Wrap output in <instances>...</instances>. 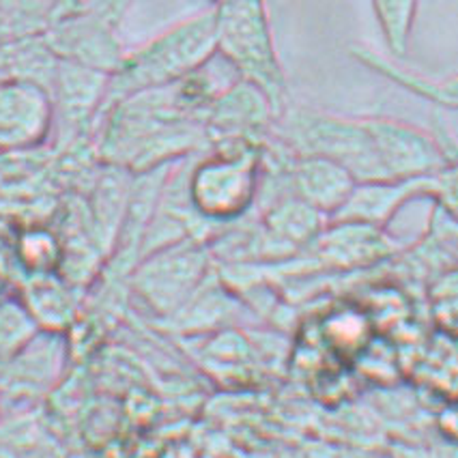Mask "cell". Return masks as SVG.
Here are the masks:
<instances>
[{
  "label": "cell",
  "instance_id": "6da1fadb",
  "mask_svg": "<svg viewBox=\"0 0 458 458\" xmlns=\"http://www.w3.org/2000/svg\"><path fill=\"white\" fill-rule=\"evenodd\" d=\"M217 55L216 7L168 26L147 44L125 52L110 73L106 99H127L179 82Z\"/></svg>",
  "mask_w": 458,
  "mask_h": 458
},
{
  "label": "cell",
  "instance_id": "7a4b0ae2",
  "mask_svg": "<svg viewBox=\"0 0 458 458\" xmlns=\"http://www.w3.org/2000/svg\"><path fill=\"white\" fill-rule=\"evenodd\" d=\"M216 7L217 55L237 76L267 95L276 114L286 108V73L282 67L265 0H220Z\"/></svg>",
  "mask_w": 458,
  "mask_h": 458
},
{
  "label": "cell",
  "instance_id": "3957f363",
  "mask_svg": "<svg viewBox=\"0 0 458 458\" xmlns=\"http://www.w3.org/2000/svg\"><path fill=\"white\" fill-rule=\"evenodd\" d=\"M284 140L297 156H321L343 164L358 181L387 179L366 116L284 108L278 114Z\"/></svg>",
  "mask_w": 458,
  "mask_h": 458
},
{
  "label": "cell",
  "instance_id": "277c9868",
  "mask_svg": "<svg viewBox=\"0 0 458 458\" xmlns=\"http://www.w3.org/2000/svg\"><path fill=\"white\" fill-rule=\"evenodd\" d=\"M263 151L254 142H228L191 170L188 194L196 211L207 220H237L260 191Z\"/></svg>",
  "mask_w": 458,
  "mask_h": 458
},
{
  "label": "cell",
  "instance_id": "5b68a950",
  "mask_svg": "<svg viewBox=\"0 0 458 458\" xmlns=\"http://www.w3.org/2000/svg\"><path fill=\"white\" fill-rule=\"evenodd\" d=\"M134 0H80L72 13L56 18L46 30V47L61 61L110 73L125 50L116 29Z\"/></svg>",
  "mask_w": 458,
  "mask_h": 458
},
{
  "label": "cell",
  "instance_id": "8992f818",
  "mask_svg": "<svg viewBox=\"0 0 458 458\" xmlns=\"http://www.w3.org/2000/svg\"><path fill=\"white\" fill-rule=\"evenodd\" d=\"M366 121L387 179L430 177L445 164V153L435 131L430 134L392 116L369 114Z\"/></svg>",
  "mask_w": 458,
  "mask_h": 458
},
{
  "label": "cell",
  "instance_id": "52a82bcc",
  "mask_svg": "<svg viewBox=\"0 0 458 458\" xmlns=\"http://www.w3.org/2000/svg\"><path fill=\"white\" fill-rule=\"evenodd\" d=\"M55 119L50 93L29 78L0 82V147L26 148L41 142Z\"/></svg>",
  "mask_w": 458,
  "mask_h": 458
},
{
  "label": "cell",
  "instance_id": "ba28073f",
  "mask_svg": "<svg viewBox=\"0 0 458 458\" xmlns=\"http://www.w3.org/2000/svg\"><path fill=\"white\" fill-rule=\"evenodd\" d=\"M433 190V174L415 179H379V181H358L332 220H351L386 226L404 205L415 199H430Z\"/></svg>",
  "mask_w": 458,
  "mask_h": 458
},
{
  "label": "cell",
  "instance_id": "9c48e42d",
  "mask_svg": "<svg viewBox=\"0 0 458 458\" xmlns=\"http://www.w3.org/2000/svg\"><path fill=\"white\" fill-rule=\"evenodd\" d=\"M312 246H317L318 254L329 263L340 267H366L401 252V243L386 226L351 220H329Z\"/></svg>",
  "mask_w": 458,
  "mask_h": 458
},
{
  "label": "cell",
  "instance_id": "30bf717a",
  "mask_svg": "<svg viewBox=\"0 0 458 458\" xmlns=\"http://www.w3.org/2000/svg\"><path fill=\"white\" fill-rule=\"evenodd\" d=\"M291 194L300 196L308 205L332 220L349 200L358 179L343 164L321 156H297L286 170Z\"/></svg>",
  "mask_w": 458,
  "mask_h": 458
},
{
  "label": "cell",
  "instance_id": "8fae6325",
  "mask_svg": "<svg viewBox=\"0 0 458 458\" xmlns=\"http://www.w3.org/2000/svg\"><path fill=\"white\" fill-rule=\"evenodd\" d=\"M329 224V217L301 200L286 194L269 207L263 217V235L276 246L297 250L312 246Z\"/></svg>",
  "mask_w": 458,
  "mask_h": 458
},
{
  "label": "cell",
  "instance_id": "7c38bea8",
  "mask_svg": "<svg viewBox=\"0 0 458 458\" xmlns=\"http://www.w3.org/2000/svg\"><path fill=\"white\" fill-rule=\"evenodd\" d=\"M351 55L358 58L361 65L372 69L383 78L392 80V82L401 84L409 93L433 101L437 106H444V108L458 110V73H452V76L441 80L422 76V73H415L411 69L403 67V63L394 61L390 56H381L379 52H372L370 47L364 46H353Z\"/></svg>",
  "mask_w": 458,
  "mask_h": 458
},
{
  "label": "cell",
  "instance_id": "4fadbf2b",
  "mask_svg": "<svg viewBox=\"0 0 458 458\" xmlns=\"http://www.w3.org/2000/svg\"><path fill=\"white\" fill-rule=\"evenodd\" d=\"M390 58L401 63L409 55L420 0H370Z\"/></svg>",
  "mask_w": 458,
  "mask_h": 458
},
{
  "label": "cell",
  "instance_id": "5bb4252c",
  "mask_svg": "<svg viewBox=\"0 0 458 458\" xmlns=\"http://www.w3.org/2000/svg\"><path fill=\"white\" fill-rule=\"evenodd\" d=\"M55 20L52 0H0V39L46 35Z\"/></svg>",
  "mask_w": 458,
  "mask_h": 458
},
{
  "label": "cell",
  "instance_id": "9a60e30c",
  "mask_svg": "<svg viewBox=\"0 0 458 458\" xmlns=\"http://www.w3.org/2000/svg\"><path fill=\"white\" fill-rule=\"evenodd\" d=\"M437 140L445 153V164L433 174L430 200L458 220V140L437 127Z\"/></svg>",
  "mask_w": 458,
  "mask_h": 458
},
{
  "label": "cell",
  "instance_id": "2e32d148",
  "mask_svg": "<svg viewBox=\"0 0 458 458\" xmlns=\"http://www.w3.org/2000/svg\"><path fill=\"white\" fill-rule=\"evenodd\" d=\"M35 317L18 301H0V360H12L30 343Z\"/></svg>",
  "mask_w": 458,
  "mask_h": 458
},
{
  "label": "cell",
  "instance_id": "e0dca14e",
  "mask_svg": "<svg viewBox=\"0 0 458 458\" xmlns=\"http://www.w3.org/2000/svg\"><path fill=\"white\" fill-rule=\"evenodd\" d=\"M430 312L439 332L458 340V265L437 278L430 289Z\"/></svg>",
  "mask_w": 458,
  "mask_h": 458
},
{
  "label": "cell",
  "instance_id": "ac0fdd59",
  "mask_svg": "<svg viewBox=\"0 0 458 458\" xmlns=\"http://www.w3.org/2000/svg\"><path fill=\"white\" fill-rule=\"evenodd\" d=\"M20 259L30 271L46 274L58 263V246L55 237L44 231L26 233L20 239Z\"/></svg>",
  "mask_w": 458,
  "mask_h": 458
},
{
  "label": "cell",
  "instance_id": "d6986e66",
  "mask_svg": "<svg viewBox=\"0 0 458 458\" xmlns=\"http://www.w3.org/2000/svg\"><path fill=\"white\" fill-rule=\"evenodd\" d=\"M441 428L447 437L458 441V404H452V409L441 415Z\"/></svg>",
  "mask_w": 458,
  "mask_h": 458
},
{
  "label": "cell",
  "instance_id": "ffe728a7",
  "mask_svg": "<svg viewBox=\"0 0 458 458\" xmlns=\"http://www.w3.org/2000/svg\"><path fill=\"white\" fill-rule=\"evenodd\" d=\"M52 3H55V20H56V18H63V15L72 13L73 9L78 7L80 0H52ZM55 20H52V22H55Z\"/></svg>",
  "mask_w": 458,
  "mask_h": 458
},
{
  "label": "cell",
  "instance_id": "44dd1931",
  "mask_svg": "<svg viewBox=\"0 0 458 458\" xmlns=\"http://www.w3.org/2000/svg\"><path fill=\"white\" fill-rule=\"evenodd\" d=\"M4 278H7V263H4V259L0 257V286H3Z\"/></svg>",
  "mask_w": 458,
  "mask_h": 458
},
{
  "label": "cell",
  "instance_id": "7402d4cb",
  "mask_svg": "<svg viewBox=\"0 0 458 458\" xmlns=\"http://www.w3.org/2000/svg\"><path fill=\"white\" fill-rule=\"evenodd\" d=\"M209 3H211V4H217V3H220V0H209Z\"/></svg>",
  "mask_w": 458,
  "mask_h": 458
}]
</instances>
